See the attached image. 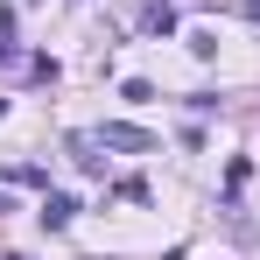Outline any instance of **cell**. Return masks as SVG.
Instances as JSON below:
<instances>
[{
    "label": "cell",
    "mask_w": 260,
    "mask_h": 260,
    "mask_svg": "<svg viewBox=\"0 0 260 260\" xmlns=\"http://www.w3.org/2000/svg\"><path fill=\"white\" fill-rule=\"evenodd\" d=\"M99 148H127V155H148V148H155V134H141V127H99Z\"/></svg>",
    "instance_id": "1"
},
{
    "label": "cell",
    "mask_w": 260,
    "mask_h": 260,
    "mask_svg": "<svg viewBox=\"0 0 260 260\" xmlns=\"http://www.w3.org/2000/svg\"><path fill=\"white\" fill-rule=\"evenodd\" d=\"M71 218H78V197H63V190H43V225H49V232H63Z\"/></svg>",
    "instance_id": "2"
},
{
    "label": "cell",
    "mask_w": 260,
    "mask_h": 260,
    "mask_svg": "<svg viewBox=\"0 0 260 260\" xmlns=\"http://www.w3.org/2000/svg\"><path fill=\"white\" fill-rule=\"evenodd\" d=\"M141 28H148V36H176V7H169V0H155V7L141 14Z\"/></svg>",
    "instance_id": "3"
},
{
    "label": "cell",
    "mask_w": 260,
    "mask_h": 260,
    "mask_svg": "<svg viewBox=\"0 0 260 260\" xmlns=\"http://www.w3.org/2000/svg\"><path fill=\"white\" fill-rule=\"evenodd\" d=\"M0 56H14V7H0Z\"/></svg>",
    "instance_id": "4"
},
{
    "label": "cell",
    "mask_w": 260,
    "mask_h": 260,
    "mask_svg": "<svg viewBox=\"0 0 260 260\" xmlns=\"http://www.w3.org/2000/svg\"><path fill=\"white\" fill-rule=\"evenodd\" d=\"M246 21H253V28H260V0H246Z\"/></svg>",
    "instance_id": "5"
},
{
    "label": "cell",
    "mask_w": 260,
    "mask_h": 260,
    "mask_svg": "<svg viewBox=\"0 0 260 260\" xmlns=\"http://www.w3.org/2000/svg\"><path fill=\"white\" fill-rule=\"evenodd\" d=\"M0 218H7V190H0Z\"/></svg>",
    "instance_id": "6"
},
{
    "label": "cell",
    "mask_w": 260,
    "mask_h": 260,
    "mask_svg": "<svg viewBox=\"0 0 260 260\" xmlns=\"http://www.w3.org/2000/svg\"><path fill=\"white\" fill-rule=\"evenodd\" d=\"M0 120H7V99H0Z\"/></svg>",
    "instance_id": "7"
}]
</instances>
